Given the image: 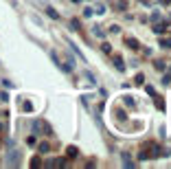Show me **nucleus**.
<instances>
[{
	"mask_svg": "<svg viewBox=\"0 0 171 169\" xmlns=\"http://www.w3.org/2000/svg\"><path fill=\"white\" fill-rule=\"evenodd\" d=\"M5 165L7 167H18L20 165V152L15 147H9V152L5 154Z\"/></svg>",
	"mask_w": 171,
	"mask_h": 169,
	"instance_id": "nucleus-1",
	"label": "nucleus"
},
{
	"mask_svg": "<svg viewBox=\"0 0 171 169\" xmlns=\"http://www.w3.org/2000/svg\"><path fill=\"white\" fill-rule=\"evenodd\" d=\"M33 132L35 134H51L53 130H51L49 123H44V121H35V123H33Z\"/></svg>",
	"mask_w": 171,
	"mask_h": 169,
	"instance_id": "nucleus-2",
	"label": "nucleus"
},
{
	"mask_svg": "<svg viewBox=\"0 0 171 169\" xmlns=\"http://www.w3.org/2000/svg\"><path fill=\"white\" fill-rule=\"evenodd\" d=\"M123 167H125V169H132V167H134V163H132V156H129V152H123Z\"/></svg>",
	"mask_w": 171,
	"mask_h": 169,
	"instance_id": "nucleus-3",
	"label": "nucleus"
},
{
	"mask_svg": "<svg viewBox=\"0 0 171 169\" xmlns=\"http://www.w3.org/2000/svg\"><path fill=\"white\" fill-rule=\"evenodd\" d=\"M154 101H156V108L158 110H165V99L160 97V95H154Z\"/></svg>",
	"mask_w": 171,
	"mask_h": 169,
	"instance_id": "nucleus-4",
	"label": "nucleus"
},
{
	"mask_svg": "<svg viewBox=\"0 0 171 169\" xmlns=\"http://www.w3.org/2000/svg\"><path fill=\"white\" fill-rule=\"evenodd\" d=\"M167 26H169L167 22H160V20H158V22H156V26H154V31H156V33H163Z\"/></svg>",
	"mask_w": 171,
	"mask_h": 169,
	"instance_id": "nucleus-5",
	"label": "nucleus"
},
{
	"mask_svg": "<svg viewBox=\"0 0 171 169\" xmlns=\"http://www.w3.org/2000/svg\"><path fill=\"white\" fill-rule=\"evenodd\" d=\"M94 11H97V15H103V13H106V5L97 2V5H94Z\"/></svg>",
	"mask_w": 171,
	"mask_h": 169,
	"instance_id": "nucleus-6",
	"label": "nucleus"
},
{
	"mask_svg": "<svg viewBox=\"0 0 171 169\" xmlns=\"http://www.w3.org/2000/svg\"><path fill=\"white\" fill-rule=\"evenodd\" d=\"M114 66H116V70H121V73L125 70V64H123V59H121V57H114Z\"/></svg>",
	"mask_w": 171,
	"mask_h": 169,
	"instance_id": "nucleus-7",
	"label": "nucleus"
},
{
	"mask_svg": "<svg viewBox=\"0 0 171 169\" xmlns=\"http://www.w3.org/2000/svg\"><path fill=\"white\" fill-rule=\"evenodd\" d=\"M125 44L129 46V49H138V40H134V37H127Z\"/></svg>",
	"mask_w": 171,
	"mask_h": 169,
	"instance_id": "nucleus-8",
	"label": "nucleus"
},
{
	"mask_svg": "<svg viewBox=\"0 0 171 169\" xmlns=\"http://www.w3.org/2000/svg\"><path fill=\"white\" fill-rule=\"evenodd\" d=\"M31 167H33V169L42 167V161H40V156H33V158H31Z\"/></svg>",
	"mask_w": 171,
	"mask_h": 169,
	"instance_id": "nucleus-9",
	"label": "nucleus"
},
{
	"mask_svg": "<svg viewBox=\"0 0 171 169\" xmlns=\"http://www.w3.org/2000/svg\"><path fill=\"white\" fill-rule=\"evenodd\" d=\"M37 149H40L42 154H49V152H51V145H49V143H40V147H37Z\"/></svg>",
	"mask_w": 171,
	"mask_h": 169,
	"instance_id": "nucleus-10",
	"label": "nucleus"
},
{
	"mask_svg": "<svg viewBox=\"0 0 171 169\" xmlns=\"http://www.w3.org/2000/svg\"><path fill=\"white\" fill-rule=\"evenodd\" d=\"M160 46H163V49H171V37H163V40H160Z\"/></svg>",
	"mask_w": 171,
	"mask_h": 169,
	"instance_id": "nucleus-11",
	"label": "nucleus"
},
{
	"mask_svg": "<svg viewBox=\"0 0 171 169\" xmlns=\"http://www.w3.org/2000/svg\"><path fill=\"white\" fill-rule=\"evenodd\" d=\"M66 156H68V158H75V156H77V147H68V149H66Z\"/></svg>",
	"mask_w": 171,
	"mask_h": 169,
	"instance_id": "nucleus-12",
	"label": "nucleus"
},
{
	"mask_svg": "<svg viewBox=\"0 0 171 169\" xmlns=\"http://www.w3.org/2000/svg\"><path fill=\"white\" fill-rule=\"evenodd\" d=\"M46 13H49V15L53 18V20H57V18H59V13H57L55 9H51V7H46Z\"/></svg>",
	"mask_w": 171,
	"mask_h": 169,
	"instance_id": "nucleus-13",
	"label": "nucleus"
},
{
	"mask_svg": "<svg viewBox=\"0 0 171 169\" xmlns=\"http://www.w3.org/2000/svg\"><path fill=\"white\" fill-rule=\"evenodd\" d=\"M92 33L97 35V37H103V35H106V33H103V29H101V26H97V24H94V29H92Z\"/></svg>",
	"mask_w": 171,
	"mask_h": 169,
	"instance_id": "nucleus-14",
	"label": "nucleus"
},
{
	"mask_svg": "<svg viewBox=\"0 0 171 169\" xmlns=\"http://www.w3.org/2000/svg\"><path fill=\"white\" fill-rule=\"evenodd\" d=\"M149 20H151V22H158V20H160V11H154V13L149 15Z\"/></svg>",
	"mask_w": 171,
	"mask_h": 169,
	"instance_id": "nucleus-15",
	"label": "nucleus"
},
{
	"mask_svg": "<svg viewBox=\"0 0 171 169\" xmlns=\"http://www.w3.org/2000/svg\"><path fill=\"white\" fill-rule=\"evenodd\" d=\"M22 108H24V112H33V103H31V101H24Z\"/></svg>",
	"mask_w": 171,
	"mask_h": 169,
	"instance_id": "nucleus-16",
	"label": "nucleus"
},
{
	"mask_svg": "<svg viewBox=\"0 0 171 169\" xmlns=\"http://www.w3.org/2000/svg\"><path fill=\"white\" fill-rule=\"evenodd\" d=\"M145 92H147V95H151V97L156 95V90H154V86H149V83H147V86H145Z\"/></svg>",
	"mask_w": 171,
	"mask_h": 169,
	"instance_id": "nucleus-17",
	"label": "nucleus"
},
{
	"mask_svg": "<svg viewBox=\"0 0 171 169\" xmlns=\"http://www.w3.org/2000/svg\"><path fill=\"white\" fill-rule=\"evenodd\" d=\"M163 83H165V86H169V83H171V73H167L165 77H163Z\"/></svg>",
	"mask_w": 171,
	"mask_h": 169,
	"instance_id": "nucleus-18",
	"label": "nucleus"
},
{
	"mask_svg": "<svg viewBox=\"0 0 171 169\" xmlns=\"http://www.w3.org/2000/svg\"><path fill=\"white\" fill-rule=\"evenodd\" d=\"M70 29L77 31V29H79V20H72V22H70Z\"/></svg>",
	"mask_w": 171,
	"mask_h": 169,
	"instance_id": "nucleus-19",
	"label": "nucleus"
},
{
	"mask_svg": "<svg viewBox=\"0 0 171 169\" xmlns=\"http://www.w3.org/2000/svg\"><path fill=\"white\" fill-rule=\"evenodd\" d=\"M142 81H145V75L138 73V75H136V83H142Z\"/></svg>",
	"mask_w": 171,
	"mask_h": 169,
	"instance_id": "nucleus-20",
	"label": "nucleus"
},
{
	"mask_svg": "<svg viewBox=\"0 0 171 169\" xmlns=\"http://www.w3.org/2000/svg\"><path fill=\"white\" fill-rule=\"evenodd\" d=\"M119 31H121V29H119L116 24H112V26H110V33H119Z\"/></svg>",
	"mask_w": 171,
	"mask_h": 169,
	"instance_id": "nucleus-21",
	"label": "nucleus"
},
{
	"mask_svg": "<svg viewBox=\"0 0 171 169\" xmlns=\"http://www.w3.org/2000/svg\"><path fill=\"white\" fill-rule=\"evenodd\" d=\"M72 2H79V0H72Z\"/></svg>",
	"mask_w": 171,
	"mask_h": 169,
	"instance_id": "nucleus-22",
	"label": "nucleus"
},
{
	"mask_svg": "<svg viewBox=\"0 0 171 169\" xmlns=\"http://www.w3.org/2000/svg\"><path fill=\"white\" fill-rule=\"evenodd\" d=\"M140 2H147V0H140Z\"/></svg>",
	"mask_w": 171,
	"mask_h": 169,
	"instance_id": "nucleus-23",
	"label": "nucleus"
},
{
	"mask_svg": "<svg viewBox=\"0 0 171 169\" xmlns=\"http://www.w3.org/2000/svg\"><path fill=\"white\" fill-rule=\"evenodd\" d=\"M169 73H171V68H169Z\"/></svg>",
	"mask_w": 171,
	"mask_h": 169,
	"instance_id": "nucleus-24",
	"label": "nucleus"
}]
</instances>
